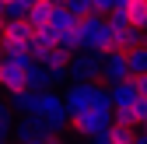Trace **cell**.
<instances>
[{"instance_id": "obj_29", "label": "cell", "mask_w": 147, "mask_h": 144, "mask_svg": "<svg viewBox=\"0 0 147 144\" xmlns=\"http://www.w3.org/2000/svg\"><path fill=\"white\" fill-rule=\"evenodd\" d=\"M81 144H91V141H84V137H81Z\"/></svg>"}, {"instance_id": "obj_14", "label": "cell", "mask_w": 147, "mask_h": 144, "mask_svg": "<svg viewBox=\"0 0 147 144\" xmlns=\"http://www.w3.org/2000/svg\"><path fill=\"white\" fill-rule=\"evenodd\" d=\"M53 7H56V4H49V0H35V4L28 7V14H25V21H28L32 28H49Z\"/></svg>"}, {"instance_id": "obj_23", "label": "cell", "mask_w": 147, "mask_h": 144, "mask_svg": "<svg viewBox=\"0 0 147 144\" xmlns=\"http://www.w3.org/2000/svg\"><path fill=\"white\" fill-rule=\"evenodd\" d=\"M46 144H70V141H67L63 134H49V137H46Z\"/></svg>"}, {"instance_id": "obj_25", "label": "cell", "mask_w": 147, "mask_h": 144, "mask_svg": "<svg viewBox=\"0 0 147 144\" xmlns=\"http://www.w3.org/2000/svg\"><path fill=\"white\" fill-rule=\"evenodd\" d=\"M126 4H130V0H112V7H126Z\"/></svg>"}, {"instance_id": "obj_7", "label": "cell", "mask_w": 147, "mask_h": 144, "mask_svg": "<svg viewBox=\"0 0 147 144\" xmlns=\"http://www.w3.org/2000/svg\"><path fill=\"white\" fill-rule=\"evenodd\" d=\"M98 67H102V77L105 84H116V81H126L130 77V67H126V53L109 46V49H98Z\"/></svg>"}, {"instance_id": "obj_12", "label": "cell", "mask_w": 147, "mask_h": 144, "mask_svg": "<svg viewBox=\"0 0 147 144\" xmlns=\"http://www.w3.org/2000/svg\"><path fill=\"white\" fill-rule=\"evenodd\" d=\"M35 102H39V92H32V88H18V92H11V113L14 116H32L35 113Z\"/></svg>"}, {"instance_id": "obj_27", "label": "cell", "mask_w": 147, "mask_h": 144, "mask_svg": "<svg viewBox=\"0 0 147 144\" xmlns=\"http://www.w3.org/2000/svg\"><path fill=\"white\" fill-rule=\"evenodd\" d=\"M0 18H4V0H0Z\"/></svg>"}, {"instance_id": "obj_6", "label": "cell", "mask_w": 147, "mask_h": 144, "mask_svg": "<svg viewBox=\"0 0 147 144\" xmlns=\"http://www.w3.org/2000/svg\"><path fill=\"white\" fill-rule=\"evenodd\" d=\"M95 88H98V81H67V88H63V109H67V116H77V113H84L88 105H91V98H95Z\"/></svg>"}, {"instance_id": "obj_11", "label": "cell", "mask_w": 147, "mask_h": 144, "mask_svg": "<svg viewBox=\"0 0 147 144\" xmlns=\"http://www.w3.org/2000/svg\"><path fill=\"white\" fill-rule=\"evenodd\" d=\"M137 95H140V92H137L133 77L109 84V98H112V109H126V105H133V102H137Z\"/></svg>"}, {"instance_id": "obj_10", "label": "cell", "mask_w": 147, "mask_h": 144, "mask_svg": "<svg viewBox=\"0 0 147 144\" xmlns=\"http://www.w3.org/2000/svg\"><path fill=\"white\" fill-rule=\"evenodd\" d=\"M35 60H39L49 74H56L60 81H67V60H70V53H67L63 46H49L42 56H35Z\"/></svg>"}, {"instance_id": "obj_5", "label": "cell", "mask_w": 147, "mask_h": 144, "mask_svg": "<svg viewBox=\"0 0 147 144\" xmlns=\"http://www.w3.org/2000/svg\"><path fill=\"white\" fill-rule=\"evenodd\" d=\"M102 67H98V53L91 49H74L67 60V81H98Z\"/></svg>"}, {"instance_id": "obj_13", "label": "cell", "mask_w": 147, "mask_h": 144, "mask_svg": "<svg viewBox=\"0 0 147 144\" xmlns=\"http://www.w3.org/2000/svg\"><path fill=\"white\" fill-rule=\"evenodd\" d=\"M32 32H35V28L25 21V18H4V25H0V35L11 39V42H28Z\"/></svg>"}, {"instance_id": "obj_18", "label": "cell", "mask_w": 147, "mask_h": 144, "mask_svg": "<svg viewBox=\"0 0 147 144\" xmlns=\"http://www.w3.org/2000/svg\"><path fill=\"white\" fill-rule=\"evenodd\" d=\"M60 4H63L74 18H77V21H81L84 14H91V0H60Z\"/></svg>"}, {"instance_id": "obj_8", "label": "cell", "mask_w": 147, "mask_h": 144, "mask_svg": "<svg viewBox=\"0 0 147 144\" xmlns=\"http://www.w3.org/2000/svg\"><path fill=\"white\" fill-rule=\"evenodd\" d=\"M25 88V63H18L11 56H0V92H18Z\"/></svg>"}, {"instance_id": "obj_24", "label": "cell", "mask_w": 147, "mask_h": 144, "mask_svg": "<svg viewBox=\"0 0 147 144\" xmlns=\"http://www.w3.org/2000/svg\"><path fill=\"white\" fill-rule=\"evenodd\" d=\"M133 144H147V130H144V127H137V134H133Z\"/></svg>"}, {"instance_id": "obj_28", "label": "cell", "mask_w": 147, "mask_h": 144, "mask_svg": "<svg viewBox=\"0 0 147 144\" xmlns=\"http://www.w3.org/2000/svg\"><path fill=\"white\" fill-rule=\"evenodd\" d=\"M140 127H144V130H147V120H144V123H140Z\"/></svg>"}, {"instance_id": "obj_15", "label": "cell", "mask_w": 147, "mask_h": 144, "mask_svg": "<svg viewBox=\"0 0 147 144\" xmlns=\"http://www.w3.org/2000/svg\"><path fill=\"white\" fill-rule=\"evenodd\" d=\"M126 67H130V77L133 74H147V42L126 49Z\"/></svg>"}, {"instance_id": "obj_21", "label": "cell", "mask_w": 147, "mask_h": 144, "mask_svg": "<svg viewBox=\"0 0 147 144\" xmlns=\"http://www.w3.org/2000/svg\"><path fill=\"white\" fill-rule=\"evenodd\" d=\"M11 123L14 120H4V123H0V144H11Z\"/></svg>"}, {"instance_id": "obj_22", "label": "cell", "mask_w": 147, "mask_h": 144, "mask_svg": "<svg viewBox=\"0 0 147 144\" xmlns=\"http://www.w3.org/2000/svg\"><path fill=\"white\" fill-rule=\"evenodd\" d=\"M133 84H137V92L147 98V74H133Z\"/></svg>"}, {"instance_id": "obj_3", "label": "cell", "mask_w": 147, "mask_h": 144, "mask_svg": "<svg viewBox=\"0 0 147 144\" xmlns=\"http://www.w3.org/2000/svg\"><path fill=\"white\" fill-rule=\"evenodd\" d=\"M77 32H81V49H91V53H98V49H109L112 46V28H109L105 21V14H84L81 21H77Z\"/></svg>"}, {"instance_id": "obj_4", "label": "cell", "mask_w": 147, "mask_h": 144, "mask_svg": "<svg viewBox=\"0 0 147 144\" xmlns=\"http://www.w3.org/2000/svg\"><path fill=\"white\" fill-rule=\"evenodd\" d=\"M49 32L56 35V46H63L67 53L81 49V32H77V18H74L63 4L53 7V18H49Z\"/></svg>"}, {"instance_id": "obj_9", "label": "cell", "mask_w": 147, "mask_h": 144, "mask_svg": "<svg viewBox=\"0 0 147 144\" xmlns=\"http://www.w3.org/2000/svg\"><path fill=\"white\" fill-rule=\"evenodd\" d=\"M56 84H63V81L56 74H49L39 60H32L25 67V88H32V92H46V88H56Z\"/></svg>"}, {"instance_id": "obj_30", "label": "cell", "mask_w": 147, "mask_h": 144, "mask_svg": "<svg viewBox=\"0 0 147 144\" xmlns=\"http://www.w3.org/2000/svg\"><path fill=\"white\" fill-rule=\"evenodd\" d=\"M49 4H60V0H49Z\"/></svg>"}, {"instance_id": "obj_1", "label": "cell", "mask_w": 147, "mask_h": 144, "mask_svg": "<svg viewBox=\"0 0 147 144\" xmlns=\"http://www.w3.org/2000/svg\"><path fill=\"white\" fill-rule=\"evenodd\" d=\"M109 123H112V98H109V84L102 88H95V98H91V105L84 113H77V116H70V127H74V134L77 137H95V134H102Z\"/></svg>"}, {"instance_id": "obj_17", "label": "cell", "mask_w": 147, "mask_h": 144, "mask_svg": "<svg viewBox=\"0 0 147 144\" xmlns=\"http://www.w3.org/2000/svg\"><path fill=\"white\" fill-rule=\"evenodd\" d=\"M123 11H126V18H130L133 28H144L147 32V0H130Z\"/></svg>"}, {"instance_id": "obj_16", "label": "cell", "mask_w": 147, "mask_h": 144, "mask_svg": "<svg viewBox=\"0 0 147 144\" xmlns=\"http://www.w3.org/2000/svg\"><path fill=\"white\" fill-rule=\"evenodd\" d=\"M49 46H56V35H53L49 28H35V32H32V39H28L32 56H42V53H46Z\"/></svg>"}, {"instance_id": "obj_26", "label": "cell", "mask_w": 147, "mask_h": 144, "mask_svg": "<svg viewBox=\"0 0 147 144\" xmlns=\"http://www.w3.org/2000/svg\"><path fill=\"white\" fill-rule=\"evenodd\" d=\"M21 144H46V141H21Z\"/></svg>"}, {"instance_id": "obj_20", "label": "cell", "mask_w": 147, "mask_h": 144, "mask_svg": "<svg viewBox=\"0 0 147 144\" xmlns=\"http://www.w3.org/2000/svg\"><path fill=\"white\" fill-rule=\"evenodd\" d=\"M91 11L95 14H109L112 11V0H91Z\"/></svg>"}, {"instance_id": "obj_19", "label": "cell", "mask_w": 147, "mask_h": 144, "mask_svg": "<svg viewBox=\"0 0 147 144\" xmlns=\"http://www.w3.org/2000/svg\"><path fill=\"white\" fill-rule=\"evenodd\" d=\"M130 109H133V113H137V120L144 123V120H147V98H144V95H137V102L130 105Z\"/></svg>"}, {"instance_id": "obj_2", "label": "cell", "mask_w": 147, "mask_h": 144, "mask_svg": "<svg viewBox=\"0 0 147 144\" xmlns=\"http://www.w3.org/2000/svg\"><path fill=\"white\" fill-rule=\"evenodd\" d=\"M32 116H39L53 134H63V130L70 127V116H67V109H63V95L56 92V88L39 92V102H35V113H32Z\"/></svg>"}]
</instances>
